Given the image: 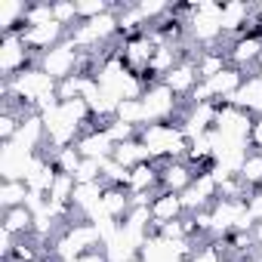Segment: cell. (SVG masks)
<instances>
[{
    "mask_svg": "<svg viewBox=\"0 0 262 262\" xmlns=\"http://www.w3.org/2000/svg\"><path fill=\"white\" fill-rule=\"evenodd\" d=\"M228 105H234V108H241V111L259 117V114H262V80H259L256 74H247L244 83H241V90L228 99Z\"/></svg>",
    "mask_w": 262,
    "mask_h": 262,
    "instance_id": "e0dca14e",
    "label": "cell"
},
{
    "mask_svg": "<svg viewBox=\"0 0 262 262\" xmlns=\"http://www.w3.org/2000/svg\"><path fill=\"white\" fill-rule=\"evenodd\" d=\"M250 145L253 151H262V114L253 117V129H250Z\"/></svg>",
    "mask_w": 262,
    "mask_h": 262,
    "instance_id": "74e56055",
    "label": "cell"
},
{
    "mask_svg": "<svg viewBox=\"0 0 262 262\" xmlns=\"http://www.w3.org/2000/svg\"><path fill=\"white\" fill-rule=\"evenodd\" d=\"M111 161H117V164H120V167H126V170H133V167H139V164H148V161H151V155H148V148L142 145V139H133V142L114 145Z\"/></svg>",
    "mask_w": 262,
    "mask_h": 262,
    "instance_id": "44dd1931",
    "label": "cell"
},
{
    "mask_svg": "<svg viewBox=\"0 0 262 262\" xmlns=\"http://www.w3.org/2000/svg\"><path fill=\"white\" fill-rule=\"evenodd\" d=\"M117 120L123 123H133L136 129L145 126V108H142V99H123L117 105Z\"/></svg>",
    "mask_w": 262,
    "mask_h": 262,
    "instance_id": "484cf974",
    "label": "cell"
},
{
    "mask_svg": "<svg viewBox=\"0 0 262 262\" xmlns=\"http://www.w3.org/2000/svg\"><path fill=\"white\" fill-rule=\"evenodd\" d=\"M194 65H198V77L201 80H210V77H216V74H222L225 68H231V62H228V53L225 50H201L198 56H194Z\"/></svg>",
    "mask_w": 262,
    "mask_h": 262,
    "instance_id": "ffe728a7",
    "label": "cell"
},
{
    "mask_svg": "<svg viewBox=\"0 0 262 262\" xmlns=\"http://www.w3.org/2000/svg\"><path fill=\"white\" fill-rule=\"evenodd\" d=\"M244 71L241 68H225L222 74H216V77H210V80H204L207 86H210V96H213V102H228L237 90H241V83H244Z\"/></svg>",
    "mask_w": 262,
    "mask_h": 262,
    "instance_id": "d6986e66",
    "label": "cell"
},
{
    "mask_svg": "<svg viewBox=\"0 0 262 262\" xmlns=\"http://www.w3.org/2000/svg\"><path fill=\"white\" fill-rule=\"evenodd\" d=\"M50 158H53L56 170H59V173H68V176H74L77 167L83 164V158H80V151H77L74 145H71V148H59V151H53Z\"/></svg>",
    "mask_w": 262,
    "mask_h": 262,
    "instance_id": "4316f807",
    "label": "cell"
},
{
    "mask_svg": "<svg viewBox=\"0 0 262 262\" xmlns=\"http://www.w3.org/2000/svg\"><path fill=\"white\" fill-rule=\"evenodd\" d=\"M237 176L247 188H262V151H250Z\"/></svg>",
    "mask_w": 262,
    "mask_h": 262,
    "instance_id": "d4e9b609",
    "label": "cell"
},
{
    "mask_svg": "<svg viewBox=\"0 0 262 262\" xmlns=\"http://www.w3.org/2000/svg\"><path fill=\"white\" fill-rule=\"evenodd\" d=\"M158 173H161V191H173V194H182L198 176V170L188 161H164L158 164Z\"/></svg>",
    "mask_w": 262,
    "mask_h": 262,
    "instance_id": "8fae6325",
    "label": "cell"
},
{
    "mask_svg": "<svg viewBox=\"0 0 262 262\" xmlns=\"http://www.w3.org/2000/svg\"><path fill=\"white\" fill-rule=\"evenodd\" d=\"M222 262H234V259H222Z\"/></svg>",
    "mask_w": 262,
    "mask_h": 262,
    "instance_id": "ab89813d",
    "label": "cell"
},
{
    "mask_svg": "<svg viewBox=\"0 0 262 262\" xmlns=\"http://www.w3.org/2000/svg\"><path fill=\"white\" fill-rule=\"evenodd\" d=\"M148 210H151V222H155L151 231H155L158 225L179 222V219L188 216V213H185V204H182V194H173V191H158Z\"/></svg>",
    "mask_w": 262,
    "mask_h": 262,
    "instance_id": "7c38bea8",
    "label": "cell"
},
{
    "mask_svg": "<svg viewBox=\"0 0 262 262\" xmlns=\"http://www.w3.org/2000/svg\"><path fill=\"white\" fill-rule=\"evenodd\" d=\"M142 145L148 148L151 161L155 164H164V161H185L188 155V136L182 133V123L173 120V123H148L142 133H139Z\"/></svg>",
    "mask_w": 262,
    "mask_h": 262,
    "instance_id": "6da1fadb",
    "label": "cell"
},
{
    "mask_svg": "<svg viewBox=\"0 0 262 262\" xmlns=\"http://www.w3.org/2000/svg\"><path fill=\"white\" fill-rule=\"evenodd\" d=\"M80 65H83V53L65 37L59 47H53L50 53H43L37 59V68H43L53 80H65L71 74H80Z\"/></svg>",
    "mask_w": 262,
    "mask_h": 262,
    "instance_id": "8992f818",
    "label": "cell"
},
{
    "mask_svg": "<svg viewBox=\"0 0 262 262\" xmlns=\"http://www.w3.org/2000/svg\"><path fill=\"white\" fill-rule=\"evenodd\" d=\"M102 182L105 185H117V188H126V182H129V170L126 167H120L117 161H105L102 164Z\"/></svg>",
    "mask_w": 262,
    "mask_h": 262,
    "instance_id": "f546056e",
    "label": "cell"
},
{
    "mask_svg": "<svg viewBox=\"0 0 262 262\" xmlns=\"http://www.w3.org/2000/svg\"><path fill=\"white\" fill-rule=\"evenodd\" d=\"M47 22H56V19H53V4H28L25 28H31V25H47Z\"/></svg>",
    "mask_w": 262,
    "mask_h": 262,
    "instance_id": "836d02e7",
    "label": "cell"
},
{
    "mask_svg": "<svg viewBox=\"0 0 262 262\" xmlns=\"http://www.w3.org/2000/svg\"><path fill=\"white\" fill-rule=\"evenodd\" d=\"M216 108H219V102H204V105H188V111L182 114V133L188 136V142L191 139H198V136H207V133H213V126H216Z\"/></svg>",
    "mask_w": 262,
    "mask_h": 262,
    "instance_id": "9c48e42d",
    "label": "cell"
},
{
    "mask_svg": "<svg viewBox=\"0 0 262 262\" xmlns=\"http://www.w3.org/2000/svg\"><path fill=\"white\" fill-rule=\"evenodd\" d=\"M179 96L164 83V80H155L148 83L145 96H142V108H145V126L148 123H173V120H182L179 114ZM142 126V129H145Z\"/></svg>",
    "mask_w": 262,
    "mask_h": 262,
    "instance_id": "3957f363",
    "label": "cell"
},
{
    "mask_svg": "<svg viewBox=\"0 0 262 262\" xmlns=\"http://www.w3.org/2000/svg\"><path fill=\"white\" fill-rule=\"evenodd\" d=\"M219 201V182L210 176V173H198L194 182L182 191V204H185V213H201V210H210L213 204Z\"/></svg>",
    "mask_w": 262,
    "mask_h": 262,
    "instance_id": "52a82bcc",
    "label": "cell"
},
{
    "mask_svg": "<svg viewBox=\"0 0 262 262\" xmlns=\"http://www.w3.org/2000/svg\"><path fill=\"white\" fill-rule=\"evenodd\" d=\"M164 83L179 96V99H188L191 93H194V86L201 83V77H198V65H194V59H182L167 77H164Z\"/></svg>",
    "mask_w": 262,
    "mask_h": 262,
    "instance_id": "2e32d148",
    "label": "cell"
},
{
    "mask_svg": "<svg viewBox=\"0 0 262 262\" xmlns=\"http://www.w3.org/2000/svg\"><path fill=\"white\" fill-rule=\"evenodd\" d=\"M102 164H105V161H90V158H83V164H80L77 173H74V182H77V185L102 182Z\"/></svg>",
    "mask_w": 262,
    "mask_h": 262,
    "instance_id": "d6a6232c",
    "label": "cell"
},
{
    "mask_svg": "<svg viewBox=\"0 0 262 262\" xmlns=\"http://www.w3.org/2000/svg\"><path fill=\"white\" fill-rule=\"evenodd\" d=\"M247 210H250L253 222L259 225V222H262V188H253V191H250V198H247Z\"/></svg>",
    "mask_w": 262,
    "mask_h": 262,
    "instance_id": "8d00e7d4",
    "label": "cell"
},
{
    "mask_svg": "<svg viewBox=\"0 0 262 262\" xmlns=\"http://www.w3.org/2000/svg\"><path fill=\"white\" fill-rule=\"evenodd\" d=\"M37 59L40 56L31 53L28 43L22 40V31L0 37V74H4V80H13L16 74H22L28 68H37Z\"/></svg>",
    "mask_w": 262,
    "mask_h": 262,
    "instance_id": "5b68a950",
    "label": "cell"
},
{
    "mask_svg": "<svg viewBox=\"0 0 262 262\" xmlns=\"http://www.w3.org/2000/svg\"><path fill=\"white\" fill-rule=\"evenodd\" d=\"M129 210H133V198H129V191H126V188H117V185H108L105 194H102L99 210L93 213V219H96V216H105V219L123 222V219L129 216ZM93 219H90V222H93Z\"/></svg>",
    "mask_w": 262,
    "mask_h": 262,
    "instance_id": "4fadbf2b",
    "label": "cell"
},
{
    "mask_svg": "<svg viewBox=\"0 0 262 262\" xmlns=\"http://www.w3.org/2000/svg\"><path fill=\"white\" fill-rule=\"evenodd\" d=\"M0 228H7L10 234L16 237H28L34 231V213L28 207H16V210H4V225Z\"/></svg>",
    "mask_w": 262,
    "mask_h": 262,
    "instance_id": "7402d4cb",
    "label": "cell"
},
{
    "mask_svg": "<svg viewBox=\"0 0 262 262\" xmlns=\"http://www.w3.org/2000/svg\"><path fill=\"white\" fill-rule=\"evenodd\" d=\"M253 74H256V77H259V80H262V62H259V65H256V71H253Z\"/></svg>",
    "mask_w": 262,
    "mask_h": 262,
    "instance_id": "f35d334b",
    "label": "cell"
},
{
    "mask_svg": "<svg viewBox=\"0 0 262 262\" xmlns=\"http://www.w3.org/2000/svg\"><path fill=\"white\" fill-rule=\"evenodd\" d=\"M53 19L62 25V28H74V25H80V19H77V7L74 4H53Z\"/></svg>",
    "mask_w": 262,
    "mask_h": 262,
    "instance_id": "e575fe53",
    "label": "cell"
},
{
    "mask_svg": "<svg viewBox=\"0 0 262 262\" xmlns=\"http://www.w3.org/2000/svg\"><path fill=\"white\" fill-rule=\"evenodd\" d=\"M126 191H129V194H158V191H161V173H158V164L148 161V164H139V167L129 170Z\"/></svg>",
    "mask_w": 262,
    "mask_h": 262,
    "instance_id": "ac0fdd59",
    "label": "cell"
},
{
    "mask_svg": "<svg viewBox=\"0 0 262 262\" xmlns=\"http://www.w3.org/2000/svg\"><path fill=\"white\" fill-rule=\"evenodd\" d=\"M136 10L142 13V19L148 22V28H151V25H158V22L170 13V7L164 4V0H142V4H136Z\"/></svg>",
    "mask_w": 262,
    "mask_h": 262,
    "instance_id": "1f68e13d",
    "label": "cell"
},
{
    "mask_svg": "<svg viewBox=\"0 0 262 262\" xmlns=\"http://www.w3.org/2000/svg\"><path fill=\"white\" fill-rule=\"evenodd\" d=\"M74 7H77V19L80 22H93V19L105 16L114 4H108V0H80V4H74Z\"/></svg>",
    "mask_w": 262,
    "mask_h": 262,
    "instance_id": "4dcf8cb0",
    "label": "cell"
},
{
    "mask_svg": "<svg viewBox=\"0 0 262 262\" xmlns=\"http://www.w3.org/2000/svg\"><path fill=\"white\" fill-rule=\"evenodd\" d=\"M68 37V28H62L59 22H47V25H31V28H22V40L28 43L31 53L43 56L50 53L53 47H59L62 40Z\"/></svg>",
    "mask_w": 262,
    "mask_h": 262,
    "instance_id": "30bf717a",
    "label": "cell"
},
{
    "mask_svg": "<svg viewBox=\"0 0 262 262\" xmlns=\"http://www.w3.org/2000/svg\"><path fill=\"white\" fill-rule=\"evenodd\" d=\"M225 256H222V250L216 247V241H210V244H204V247H198L194 250V256L188 259V262H222Z\"/></svg>",
    "mask_w": 262,
    "mask_h": 262,
    "instance_id": "d590c367",
    "label": "cell"
},
{
    "mask_svg": "<svg viewBox=\"0 0 262 262\" xmlns=\"http://www.w3.org/2000/svg\"><path fill=\"white\" fill-rule=\"evenodd\" d=\"M83 86H86V74H71V77L59 80V102L80 99L83 96Z\"/></svg>",
    "mask_w": 262,
    "mask_h": 262,
    "instance_id": "f1b7e54d",
    "label": "cell"
},
{
    "mask_svg": "<svg viewBox=\"0 0 262 262\" xmlns=\"http://www.w3.org/2000/svg\"><path fill=\"white\" fill-rule=\"evenodd\" d=\"M74 188H77L74 176H68V173H59L47 198H50L53 204H59V207H71V201H74Z\"/></svg>",
    "mask_w": 262,
    "mask_h": 262,
    "instance_id": "cb8c5ba5",
    "label": "cell"
},
{
    "mask_svg": "<svg viewBox=\"0 0 262 262\" xmlns=\"http://www.w3.org/2000/svg\"><path fill=\"white\" fill-rule=\"evenodd\" d=\"M74 148L80 151V158H90V161H108L114 155V142L108 139L105 129H86V133L74 142Z\"/></svg>",
    "mask_w": 262,
    "mask_h": 262,
    "instance_id": "9a60e30c",
    "label": "cell"
},
{
    "mask_svg": "<svg viewBox=\"0 0 262 262\" xmlns=\"http://www.w3.org/2000/svg\"><path fill=\"white\" fill-rule=\"evenodd\" d=\"M96 250H105L99 228H96L93 222L77 219V222L65 225V231L53 241L50 256H53L56 262H74V259H80V256H86V253H96Z\"/></svg>",
    "mask_w": 262,
    "mask_h": 262,
    "instance_id": "7a4b0ae2",
    "label": "cell"
},
{
    "mask_svg": "<svg viewBox=\"0 0 262 262\" xmlns=\"http://www.w3.org/2000/svg\"><path fill=\"white\" fill-rule=\"evenodd\" d=\"M225 53H228V62H231L234 68H241L244 74H253L256 65L262 62V37H256V34L234 37Z\"/></svg>",
    "mask_w": 262,
    "mask_h": 262,
    "instance_id": "ba28073f",
    "label": "cell"
},
{
    "mask_svg": "<svg viewBox=\"0 0 262 262\" xmlns=\"http://www.w3.org/2000/svg\"><path fill=\"white\" fill-rule=\"evenodd\" d=\"M256 7L250 4H241V0H228L222 4V13H219V25H222V34H231V37H241L253 19Z\"/></svg>",
    "mask_w": 262,
    "mask_h": 262,
    "instance_id": "5bb4252c",
    "label": "cell"
},
{
    "mask_svg": "<svg viewBox=\"0 0 262 262\" xmlns=\"http://www.w3.org/2000/svg\"><path fill=\"white\" fill-rule=\"evenodd\" d=\"M250 129H253V114L228 105V102H219L216 108V126H213V133L222 139V142H231V145H250Z\"/></svg>",
    "mask_w": 262,
    "mask_h": 262,
    "instance_id": "277c9868",
    "label": "cell"
},
{
    "mask_svg": "<svg viewBox=\"0 0 262 262\" xmlns=\"http://www.w3.org/2000/svg\"><path fill=\"white\" fill-rule=\"evenodd\" d=\"M28 194H31V188L25 182H7L4 179V185H0V207H4V210L25 207L28 204Z\"/></svg>",
    "mask_w": 262,
    "mask_h": 262,
    "instance_id": "603a6c76",
    "label": "cell"
},
{
    "mask_svg": "<svg viewBox=\"0 0 262 262\" xmlns=\"http://www.w3.org/2000/svg\"><path fill=\"white\" fill-rule=\"evenodd\" d=\"M105 133H108V139L114 142V145H123V142H133V139H139V133L142 129H136L133 123H123V120H111L108 126H105Z\"/></svg>",
    "mask_w": 262,
    "mask_h": 262,
    "instance_id": "83f0119b",
    "label": "cell"
}]
</instances>
